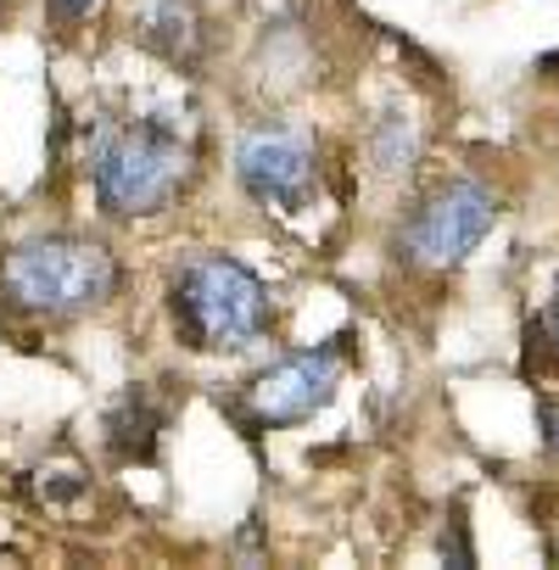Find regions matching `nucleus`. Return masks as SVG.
<instances>
[{
    "mask_svg": "<svg viewBox=\"0 0 559 570\" xmlns=\"http://www.w3.org/2000/svg\"><path fill=\"white\" fill-rule=\"evenodd\" d=\"M0 292L23 314L68 320L90 314L118 292V263L107 246L79 240V235H51V240H23L0 263Z\"/></svg>",
    "mask_w": 559,
    "mask_h": 570,
    "instance_id": "nucleus-1",
    "label": "nucleus"
},
{
    "mask_svg": "<svg viewBox=\"0 0 559 570\" xmlns=\"http://www.w3.org/2000/svg\"><path fill=\"white\" fill-rule=\"evenodd\" d=\"M174 325L179 342L202 347V353H241L268 331V297L263 279L224 257V252H202L190 263H179L174 274Z\"/></svg>",
    "mask_w": 559,
    "mask_h": 570,
    "instance_id": "nucleus-2",
    "label": "nucleus"
},
{
    "mask_svg": "<svg viewBox=\"0 0 559 570\" xmlns=\"http://www.w3.org/2000/svg\"><path fill=\"white\" fill-rule=\"evenodd\" d=\"M185 146L174 129L163 124H129V129H112L96 157H90V179H96V196L107 213L118 218H146V213H163L179 185H185Z\"/></svg>",
    "mask_w": 559,
    "mask_h": 570,
    "instance_id": "nucleus-3",
    "label": "nucleus"
},
{
    "mask_svg": "<svg viewBox=\"0 0 559 570\" xmlns=\"http://www.w3.org/2000/svg\"><path fill=\"white\" fill-rule=\"evenodd\" d=\"M492 224H498V196L481 179H453L448 190H437L414 213V224H409V257H420L431 268H448V263L470 257Z\"/></svg>",
    "mask_w": 559,
    "mask_h": 570,
    "instance_id": "nucleus-4",
    "label": "nucleus"
},
{
    "mask_svg": "<svg viewBox=\"0 0 559 570\" xmlns=\"http://www.w3.org/2000/svg\"><path fill=\"white\" fill-rule=\"evenodd\" d=\"M235 174L257 202L303 207L314 190V140L297 124H257L235 146Z\"/></svg>",
    "mask_w": 559,
    "mask_h": 570,
    "instance_id": "nucleus-5",
    "label": "nucleus"
},
{
    "mask_svg": "<svg viewBox=\"0 0 559 570\" xmlns=\"http://www.w3.org/2000/svg\"><path fill=\"white\" fill-rule=\"evenodd\" d=\"M336 397V353L280 358L246 386V409L257 425H303Z\"/></svg>",
    "mask_w": 559,
    "mask_h": 570,
    "instance_id": "nucleus-6",
    "label": "nucleus"
},
{
    "mask_svg": "<svg viewBox=\"0 0 559 570\" xmlns=\"http://www.w3.org/2000/svg\"><path fill=\"white\" fill-rule=\"evenodd\" d=\"M96 7H101V0H51V12L68 18V23H73V18H90Z\"/></svg>",
    "mask_w": 559,
    "mask_h": 570,
    "instance_id": "nucleus-7",
    "label": "nucleus"
},
{
    "mask_svg": "<svg viewBox=\"0 0 559 570\" xmlns=\"http://www.w3.org/2000/svg\"><path fill=\"white\" fill-rule=\"evenodd\" d=\"M542 331H548V347L559 353V297L548 303V320H542Z\"/></svg>",
    "mask_w": 559,
    "mask_h": 570,
    "instance_id": "nucleus-8",
    "label": "nucleus"
},
{
    "mask_svg": "<svg viewBox=\"0 0 559 570\" xmlns=\"http://www.w3.org/2000/svg\"><path fill=\"white\" fill-rule=\"evenodd\" d=\"M548 442H553V453H559V420H553V431H548Z\"/></svg>",
    "mask_w": 559,
    "mask_h": 570,
    "instance_id": "nucleus-9",
    "label": "nucleus"
}]
</instances>
